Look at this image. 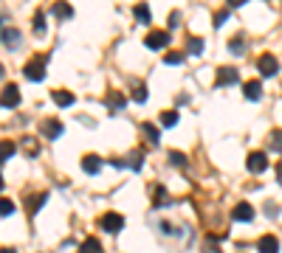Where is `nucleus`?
Here are the masks:
<instances>
[{
  "label": "nucleus",
  "instance_id": "20",
  "mask_svg": "<svg viewBox=\"0 0 282 253\" xmlns=\"http://www.w3.org/2000/svg\"><path fill=\"white\" fill-rule=\"evenodd\" d=\"M124 104H127V99H124L122 93H110V96H107V107H110V110H124Z\"/></svg>",
  "mask_w": 282,
  "mask_h": 253
},
{
  "label": "nucleus",
  "instance_id": "10",
  "mask_svg": "<svg viewBox=\"0 0 282 253\" xmlns=\"http://www.w3.org/2000/svg\"><path fill=\"white\" fill-rule=\"evenodd\" d=\"M231 219H237V222H251V219H254V208H251L248 202H240V205H234V211H231Z\"/></svg>",
  "mask_w": 282,
  "mask_h": 253
},
{
  "label": "nucleus",
  "instance_id": "3",
  "mask_svg": "<svg viewBox=\"0 0 282 253\" xmlns=\"http://www.w3.org/2000/svg\"><path fill=\"white\" fill-rule=\"evenodd\" d=\"M99 225H102V231H107V234H119V231L124 228V217H122V214L107 211L105 217L99 219Z\"/></svg>",
  "mask_w": 282,
  "mask_h": 253
},
{
  "label": "nucleus",
  "instance_id": "30",
  "mask_svg": "<svg viewBox=\"0 0 282 253\" xmlns=\"http://www.w3.org/2000/svg\"><path fill=\"white\" fill-rule=\"evenodd\" d=\"M133 99H136V101H147V88H144V85H136V90H133Z\"/></svg>",
  "mask_w": 282,
  "mask_h": 253
},
{
  "label": "nucleus",
  "instance_id": "23",
  "mask_svg": "<svg viewBox=\"0 0 282 253\" xmlns=\"http://www.w3.org/2000/svg\"><path fill=\"white\" fill-rule=\"evenodd\" d=\"M54 14H57L60 20H70L73 17V9H70L68 3H57V6H54Z\"/></svg>",
  "mask_w": 282,
  "mask_h": 253
},
{
  "label": "nucleus",
  "instance_id": "11",
  "mask_svg": "<svg viewBox=\"0 0 282 253\" xmlns=\"http://www.w3.org/2000/svg\"><path fill=\"white\" fill-rule=\"evenodd\" d=\"M257 248H260V253H280V239L271 236V234H265V236H260Z\"/></svg>",
  "mask_w": 282,
  "mask_h": 253
},
{
  "label": "nucleus",
  "instance_id": "15",
  "mask_svg": "<svg viewBox=\"0 0 282 253\" xmlns=\"http://www.w3.org/2000/svg\"><path fill=\"white\" fill-rule=\"evenodd\" d=\"M141 132H144V135H147V141H150V144H158L161 132H158V127H155V124L144 121V124H141Z\"/></svg>",
  "mask_w": 282,
  "mask_h": 253
},
{
  "label": "nucleus",
  "instance_id": "35",
  "mask_svg": "<svg viewBox=\"0 0 282 253\" xmlns=\"http://www.w3.org/2000/svg\"><path fill=\"white\" fill-rule=\"evenodd\" d=\"M178 20H181V14L172 11V14H169V28H178Z\"/></svg>",
  "mask_w": 282,
  "mask_h": 253
},
{
  "label": "nucleus",
  "instance_id": "7",
  "mask_svg": "<svg viewBox=\"0 0 282 253\" xmlns=\"http://www.w3.org/2000/svg\"><path fill=\"white\" fill-rule=\"evenodd\" d=\"M144 45H147V48H152V51L167 48V45H169V31H150V34L144 37Z\"/></svg>",
  "mask_w": 282,
  "mask_h": 253
},
{
  "label": "nucleus",
  "instance_id": "16",
  "mask_svg": "<svg viewBox=\"0 0 282 253\" xmlns=\"http://www.w3.org/2000/svg\"><path fill=\"white\" fill-rule=\"evenodd\" d=\"M203 48H206V43H203L201 37H189V40H186V51L192 53V56L203 53Z\"/></svg>",
  "mask_w": 282,
  "mask_h": 253
},
{
  "label": "nucleus",
  "instance_id": "25",
  "mask_svg": "<svg viewBox=\"0 0 282 253\" xmlns=\"http://www.w3.org/2000/svg\"><path fill=\"white\" fill-rule=\"evenodd\" d=\"M152 200H155V205H158V208H167V189H164V186H158V189L152 192Z\"/></svg>",
  "mask_w": 282,
  "mask_h": 253
},
{
  "label": "nucleus",
  "instance_id": "32",
  "mask_svg": "<svg viewBox=\"0 0 282 253\" xmlns=\"http://www.w3.org/2000/svg\"><path fill=\"white\" fill-rule=\"evenodd\" d=\"M226 20H229V9H220L217 14H214V28H220Z\"/></svg>",
  "mask_w": 282,
  "mask_h": 253
},
{
  "label": "nucleus",
  "instance_id": "13",
  "mask_svg": "<svg viewBox=\"0 0 282 253\" xmlns=\"http://www.w3.org/2000/svg\"><path fill=\"white\" fill-rule=\"evenodd\" d=\"M246 99L248 101H260V99H263V85H260V82H246Z\"/></svg>",
  "mask_w": 282,
  "mask_h": 253
},
{
  "label": "nucleus",
  "instance_id": "28",
  "mask_svg": "<svg viewBox=\"0 0 282 253\" xmlns=\"http://www.w3.org/2000/svg\"><path fill=\"white\" fill-rule=\"evenodd\" d=\"M164 62H167V65H181V62H184V53L181 51H169L167 56H164Z\"/></svg>",
  "mask_w": 282,
  "mask_h": 253
},
{
  "label": "nucleus",
  "instance_id": "36",
  "mask_svg": "<svg viewBox=\"0 0 282 253\" xmlns=\"http://www.w3.org/2000/svg\"><path fill=\"white\" fill-rule=\"evenodd\" d=\"M277 180L282 183V160H280V166H277Z\"/></svg>",
  "mask_w": 282,
  "mask_h": 253
},
{
  "label": "nucleus",
  "instance_id": "39",
  "mask_svg": "<svg viewBox=\"0 0 282 253\" xmlns=\"http://www.w3.org/2000/svg\"><path fill=\"white\" fill-rule=\"evenodd\" d=\"M3 186H6V183H3V175H0V189H3Z\"/></svg>",
  "mask_w": 282,
  "mask_h": 253
},
{
  "label": "nucleus",
  "instance_id": "18",
  "mask_svg": "<svg viewBox=\"0 0 282 253\" xmlns=\"http://www.w3.org/2000/svg\"><path fill=\"white\" fill-rule=\"evenodd\" d=\"M34 34L37 37L45 34V9H37L34 11Z\"/></svg>",
  "mask_w": 282,
  "mask_h": 253
},
{
  "label": "nucleus",
  "instance_id": "9",
  "mask_svg": "<svg viewBox=\"0 0 282 253\" xmlns=\"http://www.w3.org/2000/svg\"><path fill=\"white\" fill-rule=\"evenodd\" d=\"M248 172H254V175H260V172H265L268 169V157H265V152H251L246 160Z\"/></svg>",
  "mask_w": 282,
  "mask_h": 253
},
{
  "label": "nucleus",
  "instance_id": "6",
  "mask_svg": "<svg viewBox=\"0 0 282 253\" xmlns=\"http://www.w3.org/2000/svg\"><path fill=\"white\" fill-rule=\"evenodd\" d=\"M17 104H20L17 85H6V88H3V93H0V107H9V110H14Z\"/></svg>",
  "mask_w": 282,
  "mask_h": 253
},
{
  "label": "nucleus",
  "instance_id": "21",
  "mask_svg": "<svg viewBox=\"0 0 282 253\" xmlns=\"http://www.w3.org/2000/svg\"><path fill=\"white\" fill-rule=\"evenodd\" d=\"M14 152H17V147H14L11 141H3V144H0V163L9 160V157H14Z\"/></svg>",
  "mask_w": 282,
  "mask_h": 253
},
{
  "label": "nucleus",
  "instance_id": "5",
  "mask_svg": "<svg viewBox=\"0 0 282 253\" xmlns=\"http://www.w3.org/2000/svg\"><path fill=\"white\" fill-rule=\"evenodd\" d=\"M40 132H43L48 141H57L62 135V121H57V118H43V121H40Z\"/></svg>",
  "mask_w": 282,
  "mask_h": 253
},
{
  "label": "nucleus",
  "instance_id": "4",
  "mask_svg": "<svg viewBox=\"0 0 282 253\" xmlns=\"http://www.w3.org/2000/svg\"><path fill=\"white\" fill-rule=\"evenodd\" d=\"M257 68H260L263 76H277V73H280V62H277L274 53H263V56L257 59Z\"/></svg>",
  "mask_w": 282,
  "mask_h": 253
},
{
  "label": "nucleus",
  "instance_id": "22",
  "mask_svg": "<svg viewBox=\"0 0 282 253\" xmlns=\"http://www.w3.org/2000/svg\"><path fill=\"white\" fill-rule=\"evenodd\" d=\"M48 200V194H37V197H31V200H28V214H37V211L43 208V202Z\"/></svg>",
  "mask_w": 282,
  "mask_h": 253
},
{
  "label": "nucleus",
  "instance_id": "38",
  "mask_svg": "<svg viewBox=\"0 0 282 253\" xmlns=\"http://www.w3.org/2000/svg\"><path fill=\"white\" fill-rule=\"evenodd\" d=\"M3 73H6V68H3V65H0V76H3Z\"/></svg>",
  "mask_w": 282,
  "mask_h": 253
},
{
  "label": "nucleus",
  "instance_id": "27",
  "mask_svg": "<svg viewBox=\"0 0 282 253\" xmlns=\"http://www.w3.org/2000/svg\"><path fill=\"white\" fill-rule=\"evenodd\" d=\"M161 124H164V127H175V124H178V113H175V110L161 113Z\"/></svg>",
  "mask_w": 282,
  "mask_h": 253
},
{
  "label": "nucleus",
  "instance_id": "19",
  "mask_svg": "<svg viewBox=\"0 0 282 253\" xmlns=\"http://www.w3.org/2000/svg\"><path fill=\"white\" fill-rule=\"evenodd\" d=\"M79 253H102V245H99V239H85V242L79 245Z\"/></svg>",
  "mask_w": 282,
  "mask_h": 253
},
{
  "label": "nucleus",
  "instance_id": "1",
  "mask_svg": "<svg viewBox=\"0 0 282 253\" xmlns=\"http://www.w3.org/2000/svg\"><path fill=\"white\" fill-rule=\"evenodd\" d=\"M45 65H48V59H45L43 53H37V56H31V59L26 62L23 73H26L28 82H43L45 79Z\"/></svg>",
  "mask_w": 282,
  "mask_h": 253
},
{
  "label": "nucleus",
  "instance_id": "26",
  "mask_svg": "<svg viewBox=\"0 0 282 253\" xmlns=\"http://www.w3.org/2000/svg\"><path fill=\"white\" fill-rule=\"evenodd\" d=\"M268 147L274 149V152H282V130H274L271 138H268Z\"/></svg>",
  "mask_w": 282,
  "mask_h": 253
},
{
  "label": "nucleus",
  "instance_id": "33",
  "mask_svg": "<svg viewBox=\"0 0 282 253\" xmlns=\"http://www.w3.org/2000/svg\"><path fill=\"white\" fill-rule=\"evenodd\" d=\"M127 166H130V169H141V152L139 155H130V163Z\"/></svg>",
  "mask_w": 282,
  "mask_h": 253
},
{
  "label": "nucleus",
  "instance_id": "29",
  "mask_svg": "<svg viewBox=\"0 0 282 253\" xmlns=\"http://www.w3.org/2000/svg\"><path fill=\"white\" fill-rule=\"evenodd\" d=\"M9 214H14V202L11 200H0V217H9Z\"/></svg>",
  "mask_w": 282,
  "mask_h": 253
},
{
  "label": "nucleus",
  "instance_id": "8",
  "mask_svg": "<svg viewBox=\"0 0 282 253\" xmlns=\"http://www.w3.org/2000/svg\"><path fill=\"white\" fill-rule=\"evenodd\" d=\"M237 82H240V73L234 68H220L217 70V79H214L217 88H229V85H237Z\"/></svg>",
  "mask_w": 282,
  "mask_h": 253
},
{
  "label": "nucleus",
  "instance_id": "17",
  "mask_svg": "<svg viewBox=\"0 0 282 253\" xmlns=\"http://www.w3.org/2000/svg\"><path fill=\"white\" fill-rule=\"evenodd\" d=\"M133 14H136V20H139L141 26H147V23H150V6H147V3H139V6L133 9Z\"/></svg>",
  "mask_w": 282,
  "mask_h": 253
},
{
  "label": "nucleus",
  "instance_id": "2",
  "mask_svg": "<svg viewBox=\"0 0 282 253\" xmlns=\"http://www.w3.org/2000/svg\"><path fill=\"white\" fill-rule=\"evenodd\" d=\"M0 43L6 45L9 51H17V48H20V43H23V34H20L17 28L3 26V23H0Z\"/></svg>",
  "mask_w": 282,
  "mask_h": 253
},
{
  "label": "nucleus",
  "instance_id": "14",
  "mask_svg": "<svg viewBox=\"0 0 282 253\" xmlns=\"http://www.w3.org/2000/svg\"><path fill=\"white\" fill-rule=\"evenodd\" d=\"M82 169H85L88 175H96L99 169H102V160H99L96 155H85L82 157Z\"/></svg>",
  "mask_w": 282,
  "mask_h": 253
},
{
  "label": "nucleus",
  "instance_id": "12",
  "mask_svg": "<svg viewBox=\"0 0 282 253\" xmlns=\"http://www.w3.org/2000/svg\"><path fill=\"white\" fill-rule=\"evenodd\" d=\"M54 104H60V107H70L73 101H76V96L73 93H68V90H54Z\"/></svg>",
  "mask_w": 282,
  "mask_h": 253
},
{
  "label": "nucleus",
  "instance_id": "24",
  "mask_svg": "<svg viewBox=\"0 0 282 253\" xmlns=\"http://www.w3.org/2000/svg\"><path fill=\"white\" fill-rule=\"evenodd\" d=\"M229 51H231V53H237V56H240V53L246 51V37H243V34H237V37H234V40L229 43Z\"/></svg>",
  "mask_w": 282,
  "mask_h": 253
},
{
  "label": "nucleus",
  "instance_id": "34",
  "mask_svg": "<svg viewBox=\"0 0 282 253\" xmlns=\"http://www.w3.org/2000/svg\"><path fill=\"white\" fill-rule=\"evenodd\" d=\"M26 149L31 152V155H37V141L34 138H26Z\"/></svg>",
  "mask_w": 282,
  "mask_h": 253
},
{
  "label": "nucleus",
  "instance_id": "31",
  "mask_svg": "<svg viewBox=\"0 0 282 253\" xmlns=\"http://www.w3.org/2000/svg\"><path fill=\"white\" fill-rule=\"evenodd\" d=\"M169 163L172 166H186V155H181V152H169Z\"/></svg>",
  "mask_w": 282,
  "mask_h": 253
},
{
  "label": "nucleus",
  "instance_id": "37",
  "mask_svg": "<svg viewBox=\"0 0 282 253\" xmlns=\"http://www.w3.org/2000/svg\"><path fill=\"white\" fill-rule=\"evenodd\" d=\"M0 253H14V251H11V248H3V251H0Z\"/></svg>",
  "mask_w": 282,
  "mask_h": 253
}]
</instances>
